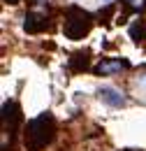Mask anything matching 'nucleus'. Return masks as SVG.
I'll return each mask as SVG.
<instances>
[{
	"instance_id": "nucleus-1",
	"label": "nucleus",
	"mask_w": 146,
	"mask_h": 151,
	"mask_svg": "<svg viewBox=\"0 0 146 151\" xmlns=\"http://www.w3.org/2000/svg\"><path fill=\"white\" fill-rule=\"evenodd\" d=\"M56 135V121L51 114H39L33 121H28L26 130H23V139L26 147L30 151H42L47 149V144H51Z\"/></svg>"
},
{
	"instance_id": "nucleus-2",
	"label": "nucleus",
	"mask_w": 146,
	"mask_h": 151,
	"mask_svg": "<svg viewBox=\"0 0 146 151\" xmlns=\"http://www.w3.org/2000/svg\"><path fill=\"white\" fill-rule=\"evenodd\" d=\"M93 26V19L88 12H84L81 7H70L67 12H65V23H63V33H65V37L70 40H81L88 35V30H91Z\"/></svg>"
},
{
	"instance_id": "nucleus-3",
	"label": "nucleus",
	"mask_w": 146,
	"mask_h": 151,
	"mask_svg": "<svg viewBox=\"0 0 146 151\" xmlns=\"http://www.w3.org/2000/svg\"><path fill=\"white\" fill-rule=\"evenodd\" d=\"M19 123H21V112H19V105L7 100L2 105V128H0V139H2V151H7V147L14 144V135L19 130Z\"/></svg>"
},
{
	"instance_id": "nucleus-4",
	"label": "nucleus",
	"mask_w": 146,
	"mask_h": 151,
	"mask_svg": "<svg viewBox=\"0 0 146 151\" xmlns=\"http://www.w3.org/2000/svg\"><path fill=\"white\" fill-rule=\"evenodd\" d=\"M130 63L128 60H123V58H104V60H100L97 65H95V75H116V72H121V70H128Z\"/></svg>"
},
{
	"instance_id": "nucleus-5",
	"label": "nucleus",
	"mask_w": 146,
	"mask_h": 151,
	"mask_svg": "<svg viewBox=\"0 0 146 151\" xmlns=\"http://www.w3.org/2000/svg\"><path fill=\"white\" fill-rule=\"evenodd\" d=\"M49 26V19H47V14L44 12H28L26 14V21H23V28H26V33H42L44 28Z\"/></svg>"
},
{
	"instance_id": "nucleus-6",
	"label": "nucleus",
	"mask_w": 146,
	"mask_h": 151,
	"mask_svg": "<svg viewBox=\"0 0 146 151\" xmlns=\"http://www.w3.org/2000/svg\"><path fill=\"white\" fill-rule=\"evenodd\" d=\"M97 98H100L102 102L111 105V107H123V105H125L123 93H118L116 88H100V91H97Z\"/></svg>"
},
{
	"instance_id": "nucleus-7",
	"label": "nucleus",
	"mask_w": 146,
	"mask_h": 151,
	"mask_svg": "<svg viewBox=\"0 0 146 151\" xmlns=\"http://www.w3.org/2000/svg\"><path fill=\"white\" fill-rule=\"evenodd\" d=\"M5 2H9V5H16L19 0H5Z\"/></svg>"
},
{
	"instance_id": "nucleus-8",
	"label": "nucleus",
	"mask_w": 146,
	"mask_h": 151,
	"mask_svg": "<svg viewBox=\"0 0 146 151\" xmlns=\"http://www.w3.org/2000/svg\"><path fill=\"white\" fill-rule=\"evenodd\" d=\"M125 151H139V149H125Z\"/></svg>"
},
{
	"instance_id": "nucleus-9",
	"label": "nucleus",
	"mask_w": 146,
	"mask_h": 151,
	"mask_svg": "<svg viewBox=\"0 0 146 151\" xmlns=\"http://www.w3.org/2000/svg\"><path fill=\"white\" fill-rule=\"evenodd\" d=\"M37 2H47V0H37Z\"/></svg>"
}]
</instances>
